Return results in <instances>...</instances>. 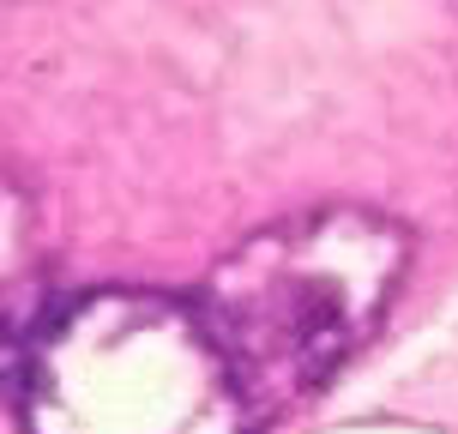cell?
<instances>
[{"label":"cell","mask_w":458,"mask_h":434,"mask_svg":"<svg viewBox=\"0 0 458 434\" xmlns=\"http://www.w3.org/2000/svg\"><path fill=\"white\" fill-rule=\"evenodd\" d=\"M404 224L362 206H326L259 229L211 266L193 308L259 422L308 398L362 350L404 277Z\"/></svg>","instance_id":"obj_1"},{"label":"cell","mask_w":458,"mask_h":434,"mask_svg":"<svg viewBox=\"0 0 458 434\" xmlns=\"http://www.w3.org/2000/svg\"><path fill=\"white\" fill-rule=\"evenodd\" d=\"M30 434H253L199 308L163 290H91L24 356Z\"/></svg>","instance_id":"obj_2"},{"label":"cell","mask_w":458,"mask_h":434,"mask_svg":"<svg viewBox=\"0 0 458 434\" xmlns=\"http://www.w3.org/2000/svg\"><path fill=\"white\" fill-rule=\"evenodd\" d=\"M24 266H30V200L0 169V308L13 290H24Z\"/></svg>","instance_id":"obj_3"}]
</instances>
